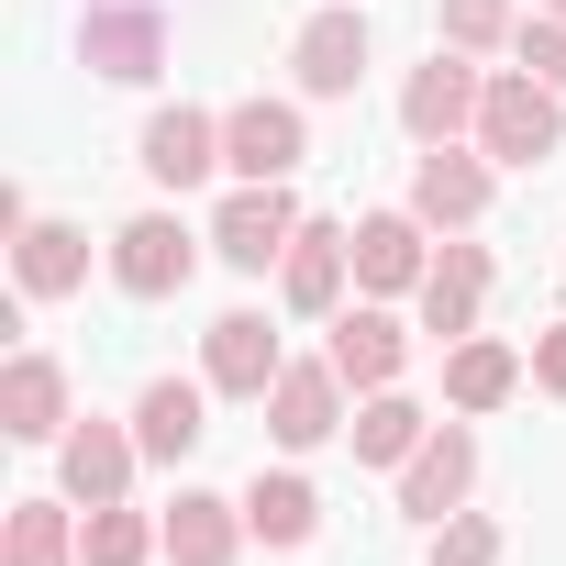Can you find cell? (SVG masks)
<instances>
[{
  "label": "cell",
  "mask_w": 566,
  "mask_h": 566,
  "mask_svg": "<svg viewBox=\"0 0 566 566\" xmlns=\"http://www.w3.org/2000/svg\"><path fill=\"white\" fill-rule=\"evenodd\" d=\"M345 277H356V233L345 222H301V244L277 255V312H290V323H334Z\"/></svg>",
  "instance_id": "8992f818"
},
{
  "label": "cell",
  "mask_w": 566,
  "mask_h": 566,
  "mask_svg": "<svg viewBox=\"0 0 566 566\" xmlns=\"http://www.w3.org/2000/svg\"><path fill=\"white\" fill-rule=\"evenodd\" d=\"M345 400H356V389H345L334 356H290V367H277V389H266V433L290 444V455H312V444H334V433L356 422Z\"/></svg>",
  "instance_id": "5b68a950"
},
{
  "label": "cell",
  "mask_w": 566,
  "mask_h": 566,
  "mask_svg": "<svg viewBox=\"0 0 566 566\" xmlns=\"http://www.w3.org/2000/svg\"><path fill=\"white\" fill-rule=\"evenodd\" d=\"M544 12H555V23H566V0H544Z\"/></svg>",
  "instance_id": "4dcf8cb0"
},
{
  "label": "cell",
  "mask_w": 566,
  "mask_h": 566,
  "mask_svg": "<svg viewBox=\"0 0 566 566\" xmlns=\"http://www.w3.org/2000/svg\"><path fill=\"white\" fill-rule=\"evenodd\" d=\"M134 467H145L134 422H67V433H56V489H67L78 511H112V500L134 489Z\"/></svg>",
  "instance_id": "8fae6325"
},
{
  "label": "cell",
  "mask_w": 566,
  "mask_h": 566,
  "mask_svg": "<svg viewBox=\"0 0 566 566\" xmlns=\"http://www.w3.org/2000/svg\"><path fill=\"white\" fill-rule=\"evenodd\" d=\"M522 378H533V356H522V345H500V334L444 345V411H467V422H478V411H500Z\"/></svg>",
  "instance_id": "d6986e66"
},
{
  "label": "cell",
  "mask_w": 566,
  "mask_h": 566,
  "mask_svg": "<svg viewBox=\"0 0 566 566\" xmlns=\"http://www.w3.org/2000/svg\"><path fill=\"white\" fill-rule=\"evenodd\" d=\"M244 533L277 544V555L312 544V533H323V489H312L301 467H255V489H244Z\"/></svg>",
  "instance_id": "7402d4cb"
},
{
  "label": "cell",
  "mask_w": 566,
  "mask_h": 566,
  "mask_svg": "<svg viewBox=\"0 0 566 566\" xmlns=\"http://www.w3.org/2000/svg\"><path fill=\"white\" fill-rule=\"evenodd\" d=\"M145 178L156 189H200V178H222V112H189V101H167L156 123H145Z\"/></svg>",
  "instance_id": "2e32d148"
},
{
  "label": "cell",
  "mask_w": 566,
  "mask_h": 566,
  "mask_svg": "<svg viewBox=\"0 0 566 566\" xmlns=\"http://www.w3.org/2000/svg\"><path fill=\"white\" fill-rule=\"evenodd\" d=\"M323 356L345 367L356 400H367V389H400V367H411V323L378 312V301H356V312H334V345H323Z\"/></svg>",
  "instance_id": "e0dca14e"
},
{
  "label": "cell",
  "mask_w": 566,
  "mask_h": 566,
  "mask_svg": "<svg viewBox=\"0 0 566 566\" xmlns=\"http://www.w3.org/2000/svg\"><path fill=\"white\" fill-rule=\"evenodd\" d=\"M233 555H244V500L178 489L167 500V566H233Z\"/></svg>",
  "instance_id": "44dd1931"
},
{
  "label": "cell",
  "mask_w": 566,
  "mask_h": 566,
  "mask_svg": "<svg viewBox=\"0 0 566 566\" xmlns=\"http://www.w3.org/2000/svg\"><path fill=\"white\" fill-rule=\"evenodd\" d=\"M367 12L356 0H334V12H312L301 34H290V67H301V101H356V78H367Z\"/></svg>",
  "instance_id": "30bf717a"
},
{
  "label": "cell",
  "mask_w": 566,
  "mask_h": 566,
  "mask_svg": "<svg viewBox=\"0 0 566 566\" xmlns=\"http://www.w3.org/2000/svg\"><path fill=\"white\" fill-rule=\"evenodd\" d=\"M12 266H23V301H67V290H90V233L78 222H23Z\"/></svg>",
  "instance_id": "603a6c76"
},
{
  "label": "cell",
  "mask_w": 566,
  "mask_h": 566,
  "mask_svg": "<svg viewBox=\"0 0 566 566\" xmlns=\"http://www.w3.org/2000/svg\"><path fill=\"white\" fill-rule=\"evenodd\" d=\"M489 244H467V233H444L433 244V266H422V290H411V312H422V334H444V345H467L478 334V312H489Z\"/></svg>",
  "instance_id": "9c48e42d"
},
{
  "label": "cell",
  "mask_w": 566,
  "mask_h": 566,
  "mask_svg": "<svg viewBox=\"0 0 566 566\" xmlns=\"http://www.w3.org/2000/svg\"><path fill=\"white\" fill-rule=\"evenodd\" d=\"M444 45L455 56H500V45H522V12L511 0H444Z\"/></svg>",
  "instance_id": "4316f807"
},
{
  "label": "cell",
  "mask_w": 566,
  "mask_h": 566,
  "mask_svg": "<svg viewBox=\"0 0 566 566\" xmlns=\"http://www.w3.org/2000/svg\"><path fill=\"white\" fill-rule=\"evenodd\" d=\"M422 266H433V222H422L411 200L356 222V290H367V301H400V290H422Z\"/></svg>",
  "instance_id": "4fadbf2b"
},
{
  "label": "cell",
  "mask_w": 566,
  "mask_h": 566,
  "mask_svg": "<svg viewBox=\"0 0 566 566\" xmlns=\"http://www.w3.org/2000/svg\"><path fill=\"white\" fill-rule=\"evenodd\" d=\"M312 156V123H301V101H233L222 112V178H290Z\"/></svg>",
  "instance_id": "ba28073f"
},
{
  "label": "cell",
  "mask_w": 566,
  "mask_h": 566,
  "mask_svg": "<svg viewBox=\"0 0 566 566\" xmlns=\"http://www.w3.org/2000/svg\"><path fill=\"white\" fill-rule=\"evenodd\" d=\"M211 378H145V400H134V444H145V467H178L211 422Z\"/></svg>",
  "instance_id": "ffe728a7"
},
{
  "label": "cell",
  "mask_w": 566,
  "mask_h": 566,
  "mask_svg": "<svg viewBox=\"0 0 566 566\" xmlns=\"http://www.w3.org/2000/svg\"><path fill=\"white\" fill-rule=\"evenodd\" d=\"M566 145V90H544L533 67H489V101H478V156L489 167H544Z\"/></svg>",
  "instance_id": "6da1fadb"
},
{
  "label": "cell",
  "mask_w": 566,
  "mask_h": 566,
  "mask_svg": "<svg viewBox=\"0 0 566 566\" xmlns=\"http://www.w3.org/2000/svg\"><path fill=\"white\" fill-rule=\"evenodd\" d=\"M467 489H478V433H467V422H433L422 455L400 467V511H411V522H455Z\"/></svg>",
  "instance_id": "5bb4252c"
},
{
  "label": "cell",
  "mask_w": 566,
  "mask_h": 566,
  "mask_svg": "<svg viewBox=\"0 0 566 566\" xmlns=\"http://www.w3.org/2000/svg\"><path fill=\"white\" fill-rule=\"evenodd\" d=\"M433 566H500V522H489V511L433 522Z\"/></svg>",
  "instance_id": "83f0119b"
},
{
  "label": "cell",
  "mask_w": 566,
  "mask_h": 566,
  "mask_svg": "<svg viewBox=\"0 0 566 566\" xmlns=\"http://www.w3.org/2000/svg\"><path fill=\"white\" fill-rule=\"evenodd\" d=\"M156 555H167V511L112 500V511H90V522H78V566H156Z\"/></svg>",
  "instance_id": "484cf974"
},
{
  "label": "cell",
  "mask_w": 566,
  "mask_h": 566,
  "mask_svg": "<svg viewBox=\"0 0 566 566\" xmlns=\"http://www.w3.org/2000/svg\"><path fill=\"white\" fill-rule=\"evenodd\" d=\"M277 367H290V345L266 334V312H222V323L200 334V378H211V400H266Z\"/></svg>",
  "instance_id": "7c38bea8"
},
{
  "label": "cell",
  "mask_w": 566,
  "mask_h": 566,
  "mask_svg": "<svg viewBox=\"0 0 566 566\" xmlns=\"http://www.w3.org/2000/svg\"><path fill=\"white\" fill-rule=\"evenodd\" d=\"M489 189H500V167H489L478 145H422V156H411V211H422L433 233H478V222H489Z\"/></svg>",
  "instance_id": "52a82bcc"
},
{
  "label": "cell",
  "mask_w": 566,
  "mask_h": 566,
  "mask_svg": "<svg viewBox=\"0 0 566 566\" xmlns=\"http://www.w3.org/2000/svg\"><path fill=\"white\" fill-rule=\"evenodd\" d=\"M533 389H544V400H566V323H555V334H533Z\"/></svg>",
  "instance_id": "f546056e"
},
{
  "label": "cell",
  "mask_w": 566,
  "mask_h": 566,
  "mask_svg": "<svg viewBox=\"0 0 566 566\" xmlns=\"http://www.w3.org/2000/svg\"><path fill=\"white\" fill-rule=\"evenodd\" d=\"M478 101H489V67L433 45L411 78H400V134L411 145H478Z\"/></svg>",
  "instance_id": "3957f363"
},
{
  "label": "cell",
  "mask_w": 566,
  "mask_h": 566,
  "mask_svg": "<svg viewBox=\"0 0 566 566\" xmlns=\"http://www.w3.org/2000/svg\"><path fill=\"white\" fill-rule=\"evenodd\" d=\"M0 566H78V500H12L0 522Z\"/></svg>",
  "instance_id": "cb8c5ba5"
},
{
  "label": "cell",
  "mask_w": 566,
  "mask_h": 566,
  "mask_svg": "<svg viewBox=\"0 0 566 566\" xmlns=\"http://www.w3.org/2000/svg\"><path fill=\"white\" fill-rule=\"evenodd\" d=\"M200 244H211V233H189L178 211H134V222L112 233V290H123V301H178L189 266H200Z\"/></svg>",
  "instance_id": "277c9868"
},
{
  "label": "cell",
  "mask_w": 566,
  "mask_h": 566,
  "mask_svg": "<svg viewBox=\"0 0 566 566\" xmlns=\"http://www.w3.org/2000/svg\"><path fill=\"white\" fill-rule=\"evenodd\" d=\"M301 222H312V211L290 200V178H266V189H255V178H233V189H222V211H211V255H222L233 277H266L277 255L301 244Z\"/></svg>",
  "instance_id": "7a4b0ae2"
},
{
  "label": "cell",
  "mask_w": 566,
  "mask_h": 566,
  "mask_svg": "<svg viewBox=\"0 0 566 566\" xmlns=\"http://www.w3.org/2000/svg\"><path fill=\"white\" fill-rule=\"evenodd\" d=\"M0 433L12 444H56L67 433V367L45 345H23L12 367H0Z\"/></svg>",
  "instance_id": "ac0fdd59"
},
{
  "label": "cell",
  "mask_w": 566,
  "mask_h": 566,
  "mask_svg": "<svg viewBox=\"0 0 566 566\" xmlns=\"http://www.w3.org/2000/svg\"><path fill=\"white\" fill-rule=\"evenodd\" d=\"M511 56H522V67H533V78H544V90H566V23H555V12H533V23H522V45H511Z\"/></svg>",
  "instance_id": "f1b7e54d"
},
{
  "label": "cell",
  "mask_w": 566,
  "mask_h": 566,
  "mask_svg": "<svg viewBox=\"0 0 566 566\" xmlns=\"http://www.w3.org/2000/svg\"><path fill=\"white\" fill-rule=\"evenodd\" d=\"M345 433H356V455H367V467H411V455H422V433H433V411H422V400H400V389H367Z\"/></svg>",
  "instance_id": "d4e9b609"
},
{
  "label": "cell",
  "mask_w": 566,
  "mask_h": 566,
  "mask_svg": "<svg viewBox=\"0 0 566 566\" xmlns=\"http://www.w3.org/2000/svg\"><path fill=\"white\" fill-rule=\"evenodd\" d=\"M78 56L101 67V78H156L167 67V12H145V0H90V34H78Z\"/></svg>",
  "instance_id": "9a60e30c"
}]
</instances>
